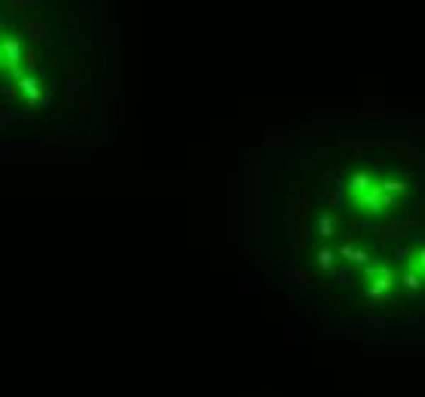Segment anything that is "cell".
Masks as SVG:
<instances>
[{
  "label": "cell",
  "mask_w": 425,
  "mask_h": 397,
  "mask_svg": "<svg viewBox=\"0 0 425 397\" xmlns=\"http://www.w3.org/2000/svg\"><path fill=\"white\" fill-rule=\"evenodd\" d=\"M407 272H413L419 278V282L425 284V245H419V248H413V254H410V269Z\"/></svg>",
  "instance_id": "obj_6"
},
{
  "label": "cell",
  "mask_w": 425,
  "mask_h": 397,
  "mask_svg": "<svg viewBox=\"0 0 425 397\" xmlns=\"http://www.w3.org/2000/svg\"><path fill=\"white\" fill-rule=\"evenodd\" d=\"M401 287L407 290V294H419V287H422V282H419V278L413 275V272H407V275H404V284H401Z\"/></svg>",
  "instance_id": "obj_10"
},
{
  "label": "cell",
  "mask_w": 425,
  "mask_h": 397,
  "mask_svg": "<svg viewBox=\"0 0 425 397\" xmlns=\"http://www.w3.org/2000/svg\"><path fill=\"white\" fill-rule=\"evenodd\" d=\"M18 86V95L25 98L28 108H37V104H50V86H43L40 80H37L34 74H22L18 80H13Z\"/></svg>",
  "instance_id": "obj_2"
},
{
  "label": "cell",
  "mask_w": 425,
  "mask_h": 397,
  "mask_svg": "<svg viewBox=\"0 0 425 397\" xmlns=\"http://www.w3.org/2000/svg\"><path fill=\"white\" fill-rule=\"evenodd\" d=\"M22 58H25V64L31 67V71H37V67L43 64V58H40V52H37V50H25V55H22Z\"/></svg>",
  "instance_id": "obj_11"
},
{
  "label": "cell",
  "mask_w": 425,
  "mask_h": 397,
  "mask_svg": "<svg viewBox=\"0 0 425 397\" xmlns=\"http://www.w3.org/2000/svg\"><path fill=\"white\" fill-rule=\"evenodd\" d=\"M9 9H31L34 4H31V0H25V4H18V0H13V4H6Z\"/></svg>",
  "instance_id": "obj_16"
},
{
  "label": "cell",
  "mask_w": 425,
  "mask_h": 397,
  "mask_svg": "<svg viewBox=\"0 0 425 397\" xmlns=\"http://www.w3.org/2000/svg\"><path fill=\"white\" fill-rule=\"evenodd\" d=\"M0 71H6V67H4V55H0Z\"/></svg>",
  "instance_id": "obj_17"
},
{
  "label": "cell",
  "mask_w": 425,
  "mask_h": 397,
  "mask_svg": "<svg viewBox=\"0 0 425 397\" xmlns=\"http://www.w3.org/2000/svg\"><path fill=\"white\" fill-rule=\"evenodd\" d=\"M18 120H31V116L16 113V110H4V108H0V122H18Z\"/></svg>",
  "instance_id": "obj_12"
},
{
  "label": "cell",
  "mask_w": 425,
  "mask_h": 397,
  "mask_svg": "<svg viewBox=\"0 0 425 397\" xmlns=\"http://www.w3.org/2000/svg\"><path fill=\"white\" fill-rule=\"evenodd\" d=\"M367 297L370 299H389L392 297V290H395V275H392V269L389 266H376L367 272Z\"/></svg>",
  "instance_id": "obj_3"
},
{
  "label": "cell",
  "mask_w": 425,
  "mask_h": 397,
  "mask_svg": "<svg viewBox=\"0 0 425 397\" xmlns=\"http://www.w3.org/2000/svg\"><path fill=\"white\" fill-rule=\"evenodd\" d=\"M336 282L346 284V287H352V284H355V278H352V275H346V272H340V275H336Z\"/></svg>",
  "instance_id": "obj_15"
},
{
  "label": "cell",
  "mask_w": 425,
  "mask_h": 397,
  "mask_svg": "<svg viewBox=\"0 0 425 397\" xmlns=\"http://www.w3.org/2000/svg\"><path fill=\"white\" fill-rule=\"evenodd\" d=\"M0 55H4V67L13 74V80L22 76V55H25V46L16 34H0Z\"/></svg>",
  "instance_id": "obj_1"
},
{
  "label": "cell",
  "mask_w": 425,
  "mask_h": 397,
  "mask_svg": "<svg viewBox=\"0 0 425 397\" xmlns=\"http://www.w3.org/2000/svg\"><path fill=\"white\" fill-rule=\"evenodd\" d=\"M318 236H322V238H331V236H334V220H331V214H322V217H318Z\"/></svg>",
  "instance_id": "obj_9"
},
{
  "label": "cell",
  "mask_w": 425,
  "mask_h": 397,
  "mask_svg": "<svg viewBox=\"0 0 425 397\" xmlns=\"http://www.w3.org/2000/svg\"><path fill=\"white\" fill-rule=\"evenodd\" d=\"M0 95H4V98H13V95H18L16 83H4V86H0Z\"/></svg>",
  "instance_id": "obj_14"
},
{
  "label": "cell",
  "mask_w": 425,
  "mask_h": 397,
  "mask_svg": "<svg viewBox=\"0 0 425 397\" xmlns=\"http://www.w3.org/2000/svg\"><path fill=\"white\" fill-rule=\"evenodd\" d=\"M315 257H318V266H322V269H327V266L334 263V251H331V248H322Z\"/></svg>",
  "instance_id": "obj_13"
},
{
  "label": "cell",
  "mask_w": 425,
  "mask_h": 397,
  "mask_svg": "<svg viewBox=\"0 0 425 397\" xmlns=\"http://www.w3.org/2000/svg\"><path fill=\"white\" fill-rule=\"evenodd\" d=\"M373 178H376V171H370V168H358L349 178V183H346V192H349V199H358L361 192H367V187L373 183Z\"/></svg>",
  "instance_id": "obj_4"
},
{
  "label": "cell",
  "mask_w": 425,
  "mask_h": 397,
  "mask_svg": "<svg viewBox=\"0 0 425 397\" xmlns=\"http://www.w3.org/2000/svg\"><path fill=\"white\" fill-rule=\"evenodd\" d=\"M340 254H343L346 260H352V263H367V254H364V251L352 248L349 241H346V245H340Z\"/></svg>",
  "instance_id": "obj_8"
},
{
  "label": "cell",
  "mask_w": 425,
  "mask_h": 397,
  "mask_svg": "<svg viewBox=\"0 0 425 397\" xmlns=\"http://www.w3.org/2000/svg\"><path fill=\"white\" fill-rule=\"evenodd\" d=\"M25 34H31L34 40H46V34H50V25L46 22H25Z\"/></svg>",
  "instance_id": "obj_7"
},
{
  "label": "cell",
  "mask_w": 425,
  "mask_h": 397,
  "mask_svg": "<svg viewBox=\"0 0 425 397\" xmlns=\"http://www.w3.org/2000/svg\"><path fill=\"white\" fill-rule=\"evenodd\" d=\"M67 86H64V95L71 101H80V95H83V83H86V74H83V67H67Z\"/></svg>",
  "instance_id": "obj_5"
}]
</instances>
